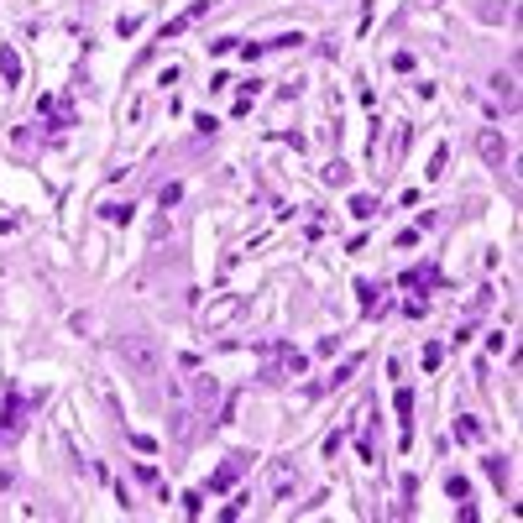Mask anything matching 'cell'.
<instances>
[{"instance_id":"6da1fadb","label":"cell","mask_w":523,"mask_h":523,"mask_svg":"<svg viewBox=\"0 0 523 523\" xmlns=\"http://www.w3.org/2000/svg\"><path fill=\"white\" fill-rule=\"evenodd\" d=\"M120 361H126V372L137 377V382H152V377H162V346H158L152 335H141V330L120 335Z\"/></svg>"},{"instance_id":"7a4b0ae2","label":"cell","mask_w":523,"mask_h":523,"mask_svg":"<svg viewBox=\"0 0 523 523\" xmlns=\"http://www.w3.org/2000/svg\"><path fill=\"white\" fill-rule=\"evenodd\" d=\"M251 461H257V455H246V450H241V455H230V461H225V466H220V471H215V476H209V492H225V487H230V482H236V476H241V471H246V466H251Z\"/></svg>"},{"instance_id":"3957f363","label":"cell","mask_w":523,"mask_h":523,"mask_svg":"<svg viewBox=\"0 0 523 523\" xmlns=\"http://www.w3.org/2000/svg\"><path fill=\"white\" fill-rule=\"evenodd\" d=\"M476 152H482L487 168H503V162H508V141L497 137V131H482V137H476Z\"/></svg>"},{"instance_id":"277c9868","label":"cell","mask_w":523,"mask_h":523,"mask_svg":"<svg viewBox=\"0 0 523 523\" xmlns=\"http://www.w3.org/2000/svg\"><path fill=\"white\" fill-rule=\"evenodd\" d=\"M194 403H199V414L215 419V403H220V382L215 377H194Z\"/></svg>"},{"instance_id":"5b68a950","label":"cell","mask_w":523,"mask_h":523,"mask_svg":"<svg viewBox=\"0 0 523 523\" xmlns=\"http://www.w3.org/2000/svg\"><path fill=\"white\" fill-rule=\"evenodd\" d=\"M492 95L503 99L508 110L518 105V69H503V74H492Z\"/></svg>"},{"instance_id":"8992f818","label":"cell","mask_w":523,"mask_h":523,"mask_svg":"<svg viewBox=\"0 0 523 523\" xmlns=\"http://www.w3.org/2000/svg\"><path fill=\"white\" fill-rule=\"evenodd\" d=\"M204 11H209V0H199V6H188V11H183L178 21H168V27H162V42H168V37H183V32L194 27V21L204 16Z\"/></svg>"},{"instance_id":"52a82bcc","label":"cell","mask_w":523,"mask_h":523,"mask_svg":"<svg viewBox=\"0 0 523 523\" xmlns=\"http://www.w3.org/2000/svg\"><path fill=\"white\" fill-rule=\"evenodd\" d=\"M0 79H6V84H21V53H16V48H0Z\"/></svg>"},{"instance_id":"ba28073f","label":"cell","mask_w":523,"mask_h":523,"mask_svg":"<svg viewBox=\"0 0 523 523\" xmlns=\"http://www.w3.org/2000/svg\"><path fill=\"white\" fill-rule=\"evenodd\" d=\"M398 419H403V445H414V435H408V414H414V393H408V387H398Z\"/></svg>"},{"instance_id":"9c48e42d","label":"cell","mask_w":523,"mask_h":523,"mask_svg":"<svg viewBox=\"0 0 523 523\" xmlns=\"http://www.w3.org/2000/svg\"><path fill=\"white\" fill-rule=\"evenodd\" d=\"M236 309H241V298H220V304H215V309L204 314V325H225V319L236 314Z\"/></svg>"},{"instance_id":"30bf717a","label":"cell","mask_w":523,"mask_h":523,"mask_svg":"<svg viewBox=\"0 0 523 523\" xmlns=\"http://www.w3.org/2000/svg\"><path fill=\"white\" fill-rule=\"evenodd\" d=\"M487 476H492L497 487H508V476H513V466H508V455H487Z\"/></svg>"},{"instance_id":"8fae6325","label":"cell","mask_w":523,"mask_h":523,"mask_svg":"<svg viewBox=\"0 0 523 523\" xmlns=\"http://www.w3.org/2000/svg\"><path fill=\"white\" fill-rule=\"evenodd\" d=\"M455 440H482V424H476L471 414H461L455 419Z\"/></svg>"},{"instance_id":"7c38bea8","label":"cell","mask_w":523,"mask_h":523,"mask_svg":"<svg viewBox=\"0 0 523 523\" xmlns=\"http://www.w3.org/2000/svg\"><path fill=\"white\" fill-rule=\"evenodd\" d=\"M351 215H356V220H372V215H377V199H372V194H356V199H351Z\"/></svg>"},{"instance_id":"4fadbf2b","label":"cell","mask_w":523,"mask_h":523,"mask_svg":"<svg viewBox=\"0 0 523 523\" xmlns=\"http://www.w3.org/2000/svg\"><path fill=\"white\" fill-rule=\"evenodd\" d=\"M325 183L346 188V183H351V168H346V162H325Z\"/></svg>"},{"instance_id":"5bb4252c","label":"cell","mask_w":523,"mask_h":523,"mask_svg":"<svg viewBox=\"0 0 523 523\" xmlns=\"http://www.w3.org/2000/svg\"><path fill=\"white\" fill-rule=\"evenodd\" d=\"M173 440H194V424H188V408H178V414H173Z\"/></svg>"},{"instance_id":"9a60e30c","label":"cell","mask_w":523,"mask_h":523,"mask_svg":"<svg viewBox=\"0 0 523 523\" xmlns=\"http://www.w3.org/2000/svg\"><path fill=\"white\" fill-rule=\"evenodd\" d=\"M445 162H450V152H435V158H429V168H424V178H429V183H435V178H445Z\"/></svg>"},{"instance_id":"2e32d148","label":"cell","mask_w":523,"mask_h":523,"mask_svg":"<svg viewBox=\"0 0 523 523\" xmlns=\"http://www.w3.org/2000/svg\"><path fill=\"white\" fill-rule=\"evenodd\" d=\"M445 492L461 503V497H471V482H466V476H450V482H445Z\"/></svg>"},{"instance_id":"e0dca14e","label":"cell","mask_w":523,"mask_h":523,"mask_svg":"<svg viewBox=\"0 0 523 523\" xmlns=\"http://www.w3.org/2000/svg\"><path fill=\"white\" fill-rule=\"evenodd\" d=\"M178 503H183V513H188V518H199V513H204V497H199V492H183Z\"/></svg>"},{"instance_id":"ac0fdd59","label":"cell","mask_w":523,"mask_h":523,"mask_svg":"<svg viewBox=\"0 0 523 523\" xmlns=\"http://www.w3.org/2000/svg\"><path fill=\"white\" fill-rule=\"evenodd\" d=\"M356 293H361V309H372L377 293H382V283H356Z\"/></svg>"},{"instance_id":"d6986e66","label":"cell","mask_w":523,"mask_h":523,"mask_svg":"<svg viewBox=\"0 0 523 523\" xmlns=\"http://www.w3.org/2000/svg\"><path fill=\"white\" fill-rule=\"evenodd\" d=\"M158 199H162V209H168V204H178V199H183V188H178V183H162Z\"/></svg>"},{"instance_id":"ffe728a7","label":"cell","mask_w":523,"mask_h":523,"mask_svg":"<svg viewBox=\"0 0 523 523\" xmlns=\"http://www.w3.org/2000/svg\"><path fill=\"white\" fill-rule=\"evenodd\" d=\"M105 220H116V225H120V220H131V204H105Z\"/></svg>"},{"instance_id":"44dd1931","label":"cell","mask_w":523,"mask_h":523,"mask_svg":"<svg viewBox=\"0 0 523 523\" xmlns=\"http://www.w3.org/2000/svg\"><path fill=\"white\" fill-rule=\"evenodd\" d=\"M351 372H356V361H346V366H335V377H330V387H340V382H351Z\"/></svg>"},{"instance_id":"7402d4cb","label":"cell","mask_w":523,"mask_h":523,"mask_svg":"<svg viewBox=\"0 0 523 523\" xmlns=\"http://www.w3.org/2000/svg\"><path fill=\"white\" fill-rule=\"evenodd\" d=\"M131 445H137L141 455H152V450H158V440H152V435H131Z\"/></svg>"},{"instance_id":"603a6c76","label":"cell","mask_w":523,"mask_h":523,"mask_svg":"<svg viewBox=\"0 0 523 523\" xmlns=\"http://www.w3.org/2000/svg\"><path fill=\"white\" fill-rule=\"evenodd\" d=\"M6 487H16V471H11V466H0V492H6Z\"/></svg>"},{"instance_id":"cb8c5ba5","label":"cell","mask_w":523,"mask_h":523,"mask_svg":"<svg viewBox=\"0 0 523 523\" xmlns=\"http://www.w3.org/2000/svg\"><path fill=\"white\" fill-rule=\"evenodd\" d=\"M0 435H6V429H0Z\"/></svg>"}]
</instances>
